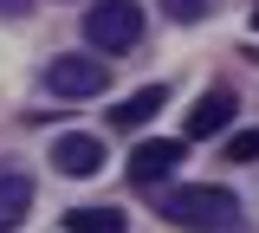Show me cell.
Listing matches in <instances>:
<instances>
[{"label":"cell","instance_id":"obj_1","mask_svg":"<svg viewBox=\"0 0 259 233\" xmlns=\"http://www.w3.org/2000/svg\"><path fill=\"white\" fill-rule=\"evenodd\" d=\"M156 214L168 227H188V233H227L240 220V201L214 188V181H182V188H162L156 195Z\"/></svg>","mask_w":259,"mask_h":233},{"label":"cell","instance_id":"obj_2","mask_svg":"<svg viewBox=\"0 0 259 233\" xmlns=\"http://www.w3.org/2000/svg\"><path fill=\"white\" fill-rule=\"evenodd\" d=\"M84 39H91V52H110V59L136 52L143 45V7L136 0H97L84 13Z\"/></svg>","mask_w":259,"mask_h":233},{"label":"cell","instance_id":"obj_3","mask_svg":"<svg viewBox=\"0 0 259 233\" xmlns=\"http://www.w3.org/2000/svg\"><path fill=\"white\" fill-rule=\"evenodd\" d=\"M46 91L65 104H84V98H104L110 91V65L97 59V52H65L46 65Z\"/></svg>","mask_w":259,"mask_h":233},{"label":"cell","instance_id":"obj_4","mask_svg":"<svg viewBox=\"0 0 259 233\" xmlns=\"http://www.w3.org/2000/svg\"><path fill=\"white\" fill-rule=\"evenodd\" d=\"M182 156H188V143H175V136H149V143L130 149V181H136V188H156V181H168V175L182 168Z\"/></svg>","mask_w":259,"mask_h":233},{"label":"cell","instance_id":"obj_5","mask_svg":"<svg viewBox=\"0 0 259 233\" xmlns=\"http://www.w3.org/2000/svg\"><path fill=\"white\" fill-rule=\"evenodd\" d=\"M233 110H240V98H233L227 84L201 91V98H194V110H188V123H182V130H188V143H207V136H221L227 123H233Z\"/></svg>","mask_w":259,"mask_h":233},{"label":"cell","instance_id":"obj_6","mask_svg":"<svg viewBox=\"0 0 259 233\" xmlns=\"http://www.w3.org/2000/svg\"><path fill=\"white\" fill-rule=\"evenodd\" d=\"M52 168H59V175H97V168H104V143H97L91 130H65L59 143H52Z\"/></svg>","mask_w":259,"mask_h":233},{"label":"cell","instance_id":"obj_7","mask_svg":"<svg viewBox=\"0 0 259 233\" xmlns=\"http://www.w3.org/2000/svg\"><path fill=\"white\" fill-rule=\"evenodd\" d=\"M162 104H168V84H143V91H130V98L110 110V130H143Z\"/></svg>","mask_w":259,"mask_h":233},{"label":"cell","instance_id":"obj_8","mask_svg":"<svg viewBox=\"0 0 259 233\" xmlns=\"http://www.w3.org/2000/svg\"><path fill=\"white\" fill-rule=\"evenodd\" d=\"M26 207H32V181L20 175V168H7V175H0V233L20 227V220H26Z\"/></svg>","mask_w":259,"mask_h":233},{"label":"cell","instance_id":"obj_9","mask_svg":"<svg viewBox=\"0 0 259 233\" xmlns=\"http://www.w3.org/2000/svg\"><path fill=\"white\" fill-rule=\"evenodd\" d=\"M65 233H130V220H123V207H71Z\"/></svg>","mask_w":259,"mask_h":233},{"label":"cell","instance_id":"obj_10","mask_svg":"<svg viewBox=\"0 0 259 233\" xmlns=\"http://www.w3.org/2000/svg\"><path fill=\"white\" fill-rule=\"evenodd\" d=\"M162 13H168V20H207L214 0H162Z\"/></svg>","mask_w":259,"mask_h":233},{"label":"cell","instance_id":"obj_11","mask_svg":"<svg viewBox=\"0 0 259 233\" xmlns=\"http://www.w3.org/2000/svg\"><path fill=\"white\" fill-rule=\"evenodd\" d=\"M227 156H233V162H259V130H240L227 143Z\"/></svg>","mask_w":259,"mask_h":233},{"label":"cell","instance_id":"obj_12","mask_svg":"<svg viewBox=\"0 0 259 233\" xmlns=\"http://www.w3.org/2000/svg\"><path fill=\"white\" fill-rule=\"evenodd\" d=\"M26 7H32V0H0V13H13V20H20Z\"/></svg>","mask_w":259,"mask_h":233},{"label":"cell","instance_id":"obj_13","mask_svg":"<svg viewBox=\"0 0 259 233\" xmlns=\"http://www.w3.org/2000/svg\"><path fill=\"white\" fill-rule=\"evenodd\" d=\"M253 26H259V7H253Z\"/></svg>","mask_w":259,"mask_h":233}]
</instances>
